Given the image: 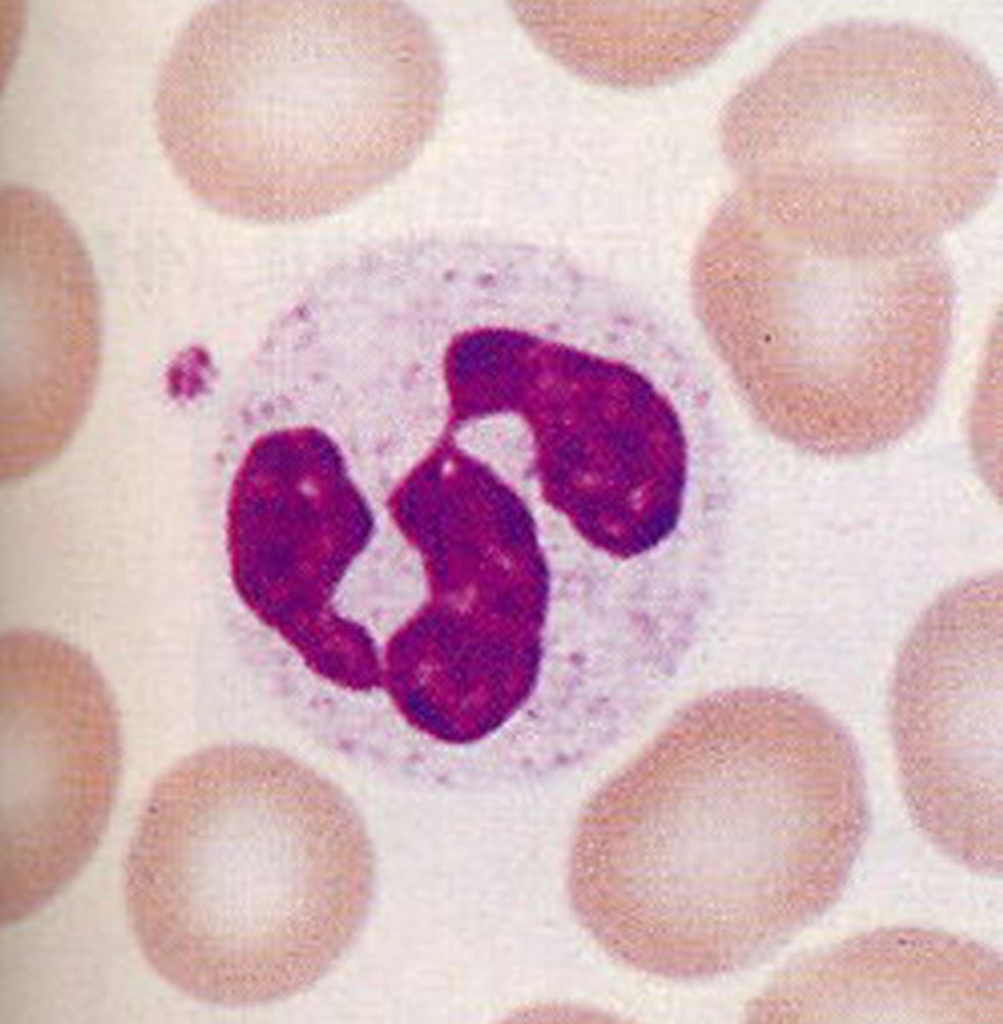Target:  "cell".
<instances>
[{
    "label": "cell",
    "instance_id": "277c9868",
    "mask_svg": "<svg viewBox=\"0 0 1003 1024\" xmlns=\"http://www.w3.org/2000/svg\"><path fill=\"white\" fill-rule=\"evenodd\" d=\"M1 867L68 884L107 827L121 745L110 690L92 660L56 636L1 637Z\"/></svg>",
    "mask_w": 1003,
    "mask_h": 1024
},
{
    "label": "cell",
    "instance_id": "5b68a950",
    "mask_svg": "<svg viewBox=\"0 0 1003 1024\" xmlns=\"http://www.w3.org/2000/svg\"><path fill=\"white\" fill-rule=\"evenodd\" d=\"M227 521L233 582L247 607L310 670L344 663L363 626L340 616L332 598L372 518L332 440L313 428L257 440L236 473Z\"/></svg>",
    "mask_w": 1003,
    "mask_h": 1024
},
{
    "label": "cell",
    "instance_id": "3957f363",
    "mask_svg": "<svg viewBox=\"0 0 1003 1024\" xmlns=\"http://www.w3.org/2000/svg\"><path fill=\"white\" fill-rule=\"evenodd\" d=\"M215 747L152 788L124 862L145 960L199 1002L253 1008L298 996L343 958L369 912L374 852L350 800L273 754Z\"/></svg>",
    "mask_w": 1003,
    "mask_h": 1024
},
{
    "label": "cell",
    "instance_id": "6da1fadb",
    "mask_svg": "<svg viewBox=\"0 0 1003 1024\" xmlns=\"http://www.w3.org/2000/svg\"><path fill=\"white\" fill-rule=\"evenodd\" d=\"M832 755L749 689L678 715L591 801L575 830L577 917L630 968L673 980L762 960L786 922L780 848L823 813Z\"/></svg>",
    "mask_w": 1003,
    "mask_h": 1024
},
{
    "label": "cell",
    "instance_id": "52a82bcc",
    "mask_svg": "<svg viewBox=\"0 0 1003 1024\" xmlns=\"http://www.w3.org/2000/svg\"><path fill=\"white\" fill-rule=\"evenodd\" d=\"M1 425L60 444L84 416L101 356V309L89 254L43 192H0Z\"/></svg>",
    "mask_w": 1003,
    "mask_h": 1024
},
{
    "label": "cell",
    "instance_id": "7a4b0ae2",
    "mask_svg": "<svg viewBox=\"0 0 1003 1024\" xmlns=\"http://www.w3.org/2000/svg\"><path fill=\"white\" fill-rule=\"evenodd\" d=\"M445 74L429 25L383 0H224L181 26L153 113L200 201L262 220L323 215L402 173L435 132Z\"/></svg>",
    "mask_w": 1003,
    "mask_h": 1024
},
{
    "label": "cell",
    "instance_id": "8992f818",
    "mask_svg": "<svg viewBox=\"0 0 1003 1024\" xmlns=\"http://www.w3.org/2000/svg\"><path fill=\"white\" fill-rule=\"evenodd\" d=\"M996 577L942 594L898 654L890 720L920 811H996L1002 783V601Z\"/></svg>",
    "mask_w": 1003,
    "mask_h": 1024
},
{
    "label": "cell",
    "instance_id": "ba28073f",
    "mask_svg": "<svg viewBox=\"0 0 1003 1024\" xmlns=\"http://www.w3.org/2000/svg\"><path fill=\"white\" fill-rule=\"evenodd\" d=\"M497 521L499 533L504 542L512 547L522 544L526 532L525 513L508 494L499 495Z\"/></svg>",
    "mask_w": 1003,
    "mask_h": 1024
}]
</instances>
